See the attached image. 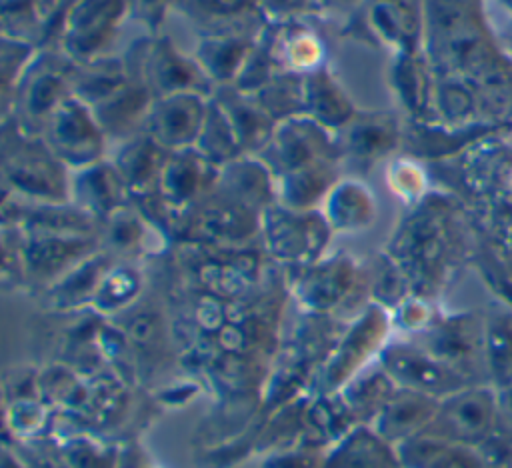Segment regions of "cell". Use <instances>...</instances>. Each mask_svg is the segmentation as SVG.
Masks as SVG:
<instances>
[{"mask_svg":"<svg viewBox=\"0 0 512 468\" xmlns=\"http://www.w3.org/2000/svg\"><path fill=\"white\" fill-rule=\"evenodd\" d=\"M48 142L66 162L76 166L92 164L100 154V134L96 118L74 100H62L48 116Z\"/></svg>","mask_w":512,"mask_h":468,"instance_id":"1","label":"cell"},{"mask_svg":"<svg viewBox=\"0 0 512 468\" xmlns=\"http://www.w3.org/2000/svg\"><path fill=\"white\" fill-rule=\"evenodd\" d=\"M300 210H270L268 214V244L282 258L306 260L322 250L326 240V224Z\"/></svg>","mask_w":512,"mask_h":468,"instance_id":"2","label":"cell"},{"mask_svg":"<svg viewBox=\"0 0 512 468\" xmlns=\"http://www.w3.org/2000/svg\"><path fill=\"white\" fill-rule=\"evenodd\" d=\"M90 242L80 234L34 232L24 246V264L38 278L64 276L84 258H88Z\"/></svg>","mask_w":512,"mask_h":468,"instance_id":"3","label":"cell"},{"mask_svg":"<svg viewBox=\"0 0 512 468\" xmlns=\"http://www.w3.org/2000/svg\"><path fill=\"white\" fill-rule=\"evenodd\" d=\"M206 112L192 92L162 96L150 116L152 138L166 146H186L198 138Z\"/></svg>","mask_w":512,"mask_h":468,"instance_id":"4","label":"cell"},{"mask_svg":"<svg viewBox=\"0 0 512 468\" xmlns=\"http://www.w3.org/2000/svg\"><path fill=\"white\" fill-rule=\"evenodd\" d=\"M8 182L22 194L42 198L46 202H60L66 194V182L58 164L40 152H18L6 162Z\"/></svg>","mask_w":512,"mask_h":468,"instance_id":"5","label":"cell"},{"mask_svg":"<svg viewBox=\"0 0 512 468\" xmlns=\"http://www.w3.org/2000/svg\"><path fill=\"white\" fill-rule=\"evenodd\" d=\"M126 0H78L68 12V44L80 54L98 48L124 10Z\"/></svg>","mask_w":512,"mask_h":468,"instance_id":"6","label":"cell"},{"mask_svg":"<svg viewBox=\"0 0 512 468\" xmlns=\"http://www.w3.org/2000/svg\"><path fill=\"white\" fill-rule=\"evenodd\" d=\"M380 336H382L380 312L376 308H372L342 338V342L326 370L328 384L338 386L340 382H346L352 374H356V370L376 350Z\"/></svg>","mask_w":512,"mask_h":468,"instance_id":"7","label":"cell"},{"mask_svg":"<svg viewBox=\"0 0 512 468\" xmlns=\"http://www.w3.org/2000/svg\"><path fill=\"white\" fill-rule=\"evenodd\" d=\"M320 468H396L386 440L370 428H356L342 436Z\"/></svg>","mask_w":512,"mask_h":468,"instance_id":"8","label":"cell"},{"mask_svg":"<svg viewBox=\"0 0 512 468\" xmlns=\"http://www.w3.org/2000/svg\"><path fill=\"white\" fill-rule=\"evenodd\" d=\"M350 284L352 268L342 260H332L308 272L300 284V296L308 306L328 310L348 294Z\"/></svg>","mask_w":512,"mask_h":468,"instance_id":"9","label":"cell"},{"mask_svg":"<svg viewBox=\"0 0 512 468\" xmlns=\"http://www.w3.org/2000/svg\"><path fill=\"white\" fill-rule=\"evenodd\" d=\"M194 232L200 238L216 242L242 240L252 232V216L250 210L238 202L216 204L198 214Z\"/></svg>","mask_w":512,"mask_h":468,"instance_id":"10","label":"cell"},{"mask_svg":"<svg viewBox=\"0 0 512 468\" xmlns=\"http://www.w3.org/2000/svg\"><path fill=\"white\" fill-rule=\"evenodd\" d=\"M204 186V162L188 152L168 158L158 176V188L168 202H188Z\"/></svg>","mask_w":512,"mask_h":468,"instance_id":"11","label":"cell"},{"mask_svg":"<svg viewBox=\"0 0 512 468\" xmlns=\"http://www.w3.org/2000/svg\"><path fill=\"white\" fill-rule=\"evenodd\" d=\"M124 180L120 174L106 166L92 164L78 180V196L82 198L84 210L98 214H112L120 204V188Z\"/></svg>","mask_w":512,"mask_h":468,"instance_id":"12","label":"cell"},{"mask_svg":"<svg viewBox=\"0 0 512 468\" xmlns=\"http://www.w3.org/2000/svg\"><path fill=\"white\" fill-rule=\"evenodd\" d=\"M372 212L370 194L352 182L336 186L328 198V220L338 230H356L368 224Z\"/></svg>","mask_w":512,"mask_h":468,"instance_id":"13","label":"cell"},{"mask_svg":"<svg viewBox=\"0 0 512 468\" xmlns=\"http://www.w3.org/2000/svg\"><path fill=\"white\" fill-rule=\"evenodd\" d=\"M162 166L164 162L158 160L156 140L148 138V140H138L124 148V152L118 156L116 172L120 174L126 186L138 188L158 178Z\"/></svg>","mask_w":512,"mask_h":468,"instance_id":"14","label":"cell"},{"mask_svg":"<svg viewBox=\"0 0 512 468\" xmlns=\"http://www.w3.org/2000/svg\"><path fill=\"white\" fill-rule=\"evenodd\" d=\"M192 76V68L168 46L156 48L148 60V80L162 96L186 92L194 84Z\"/></svg>","mask_w":512,"mask_h":468,"instance_id":"15","label":"cell"},{"mask_svg":"<svg viewBox=\"0 0 512 468\" xmlns=\"http://www.w3.org/2000/svg\"><path fill=\"white\" fill-rule=\"evenodd\" d=\"M140 290V278L130 268H110L102 276L96 294L92 298V306L100 312L112 314L124 310L132 304L134 296Z\"/></svg>","mask_w":512,"mask_h":468,"instance_id":"16","label":"cell"},{"mask_svg":"<svg viewBox=\"0 0 512 468\" xmlns=\"http://www.w3.org/2000/svg\"><path fill=\"white\" fill-rule=\"evenodd\" d=\"M328 182V172L318 162L290 170L286 172L284 202L292 210H304L324 194Z\"/></svg>","mask_w":512,"mask_h":468,"instance_id":"17","label":"cell"},{"mask_svg":"<svg viewBox=\"0 0 512 468\" xmlns=\"http://www.w3.org/2000/svg\"><path fill=\"white\" fill-rule=\"evenodd\" d=\"M200 60L206 72L222 80L240 74V68L246 62V46L238 40L214 38L202 46Z\"/></svg>","mask_w":512,"mask_h":468,"instance_id":"18","label":"cell"},{"mask_svg":"<svg viewBox=\"0 0 512 468\" xmlns=\"http://www.w3.org/2000/svg\"><path fill=\"white\" fill-rule=\"evenodd\" d=\"M304 100H308V106L316 112V116L328 124H340L352 114L346 98L326 78H316L312 84H308V88H304Z\"/></svg>","mask_w":512,"mask_h":468,"instance_id":"19","label":"cell"},{"mask_svg":"<svg viewBox=\"0 0 512 468\" xmlns=\"http://www.w3.org/2000/svg\"><path fill=\"white\" fill-rule=\"evenodd\" d=\"M278 156L286 170H296L308 164H314L316 154V136L312 126H292L290 130H284L276 138Z\"/></svg>","mask_w":512,"mask_h":468,"instance_id":"20","label":"cell"},{"mask_svg":"<svg viewBox=\"0 0 512 468\" xmlns=\"http://www.w3.org/2000/svg\"><path fill=\"white\" fill-rule=\"evenodd\" d=\"M64 80L56 72H42L30 82L26 92V110L34 116H50L64 100Z\"/></svg>","mask_w":512,"mask_h":468,"instance_id":"21","label":"cell"},{"mask_svg":"<svg viewBox=\"0 0 512 468\" xmlns=\"http://www.w3.org/2000/svg\"><path fill=\"white\" fill-rule=\"evenodd\" d=\"M392 144L390 124L378 120L376 116L356 122L350 130V148L362 158H376Z\"/></svg>","mask_w":512,"mask_h":468,"instance_id":"22","label":"cell"},{"mask_svg":"<svg viewBox=\"0 0 512 468\" xmlns=\"http://www.w3.org/2000/svg\"><path fill=\"white\" fill-rule=\"evenodd\" d=\"M226 184L234 196V202H238L246 208L268 196L266 172L254 170L252 166H246V164L232 166Z\"/></svg>","mask_w":512,"mask_h":468,"instance_id":"23","label":"cell"},{"mask_svg":"<svg viewBox=\"0 0 512 468\" xmlns=\"http://www.w3.org/2000/svg\"><path fill=\"white\" fill-rule=\"evenodd\" d=\"M230 128L240 144H256L268 134V120L264 110L246 106V104H230L228 110H224Z\"/></svg>","mask_w":512,"mask_h":468,"instance_id":"24","label":"cell"},{"mask_svg":"<svg viewBox=\"0 0 512 468\" xmlns=\"http://www.w3.org/2000/svg\"><path fill=\"white\" fill-rule=\"evenodd\" d=\"M112 222H110V242L116 248H132L138 240H140V224L138 220L124 212V210H116L110 214Z\"/></svg>","mask_w":512,"mask_h":468,"instance_id":"25","label":"cell"},{"mask_svg":"<svg viewBox=\"0 0 512 468\" xmlns=\"http://www.w3.org/2000/svg\"><path fill=\"white\" fill-rule=\"evenodd\" d=\"M126 336L136 344V346H142V348H150L154 346L160 336V322L158 318L152 314V312H142V314H136L132 320H130V326L126 328Z\"/></svg>","mask_w":512,"mask_h":468,"instance_id":"26","label":"cell"},{"mask_svg":"<svg viewBox=\"0 0 512 468\" xmlns=\"http://www.w3.org/2000/svg\"><path fill=\"white\" fill-rule=\"evenodd\" d=\"M318 44L312 40V38H306V36H300V38H296V40H292V44H290V52H288V56H290V60L294 62V64H310L316 56H318Z\"/></svg>","mask_w":512,"mask_h":468,"instance_id":"27","label":"cell"},{"mask_svg":"<svg viewBox=\"0 0 512 468\" xmlns=\"http://www.w3.org/2000/svg\"><path fill=\"white\" fill-rule=\"evenodd\" d=\"M132 4L136 6V10H138L142 16L150 18V16H158V14H160L164 0H132Z\"/></svg>","mask_w":512,"mask_h":468,"instance_id":"28","label":"cell"},{"mask_svg":"<svg viewBox=\"0 0 512 468\" xmlns=\"http://www.w3.org/2000/svg\"><path fill=\"white\" fill-rule=\"evenodd\" d=\"M302 0H262V6L268 12H292L300 6Z\"/></svg>","mask_w":512,"mask_h":468,"instance_id":"29","label":"cell"},{"mask_svg":"<svg viewBox=\"0 0 512 468\" xmlns=\"http://www.w3.org/2000/svg\"><path fill=\"white\" fill-rule=\"evenodd\" d=\"M212 8L220 10V12H236L240 10L248 0H206Z\"/></svg>","mask_w":512,"mask_h":468,"instance_id":"30","label":"cell"},{"mask_svg":"<svg viewBox=\"0 0 512 468\" xmlns=\"http://www.w3.org/2000/svg\"><path fill=\"white\" fill-rule=\"evenodd\" d=\"M4 468H22L16 458H12L8 452L4 454Z\"/></svg>","mask_w":512,"mask_h":468,"instance_id":"31","label":"cell"}]
</instances>
